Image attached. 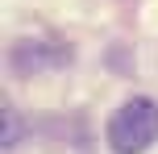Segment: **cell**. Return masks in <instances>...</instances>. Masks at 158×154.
<instances>
[{
    "mask_svg": "<svg viewBox=\"0 0 158 154\" xmlns=\"http://www.w3.org/2000/svg\"><path fill=\"white\" fill-rule=\"evenodd\" d=\"M154 142H158V104L146 96L125 100L108 121V146L117 154H146Z\"/></svg>",
    "mask_w": 158,
    "mask_h": 154,
    "instance_id": "1",
    "label": "cell"
}]
</instances>
